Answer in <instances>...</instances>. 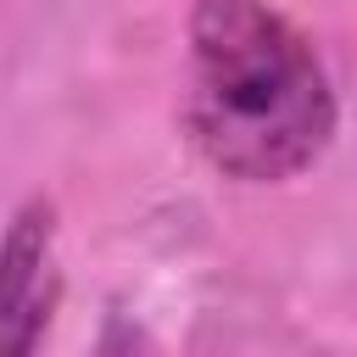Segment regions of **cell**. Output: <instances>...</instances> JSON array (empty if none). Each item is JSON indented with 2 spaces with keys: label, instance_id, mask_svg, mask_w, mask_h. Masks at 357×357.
I'll return each instance as SVG.
<instances>
[{
  "label": "cell",
  "instance_id": "6da1fadb",
  "mask_svg": "<svg viewBox=\"0 0 357 357\" xmlns=\"http://www.w3.org/2000/svg\"><path fill=\"white\" fill-rule=\"evenodd\" d=\"M184 128L234 184H290L324 162L340 100L312 39L268 0H195Z\"/></svg>",
  "mask_w": 357,
  "mask_h": 357
},
{
  "label": "cell",
  "instance_id": "7a4b0ae2",
  "mask_svg": "<svg viewBox=\"0 0 357 357\" xmlns=\"http://www.w3.org/2000/svg\"><path fill=\"white\" fill-rule=\"evenodd\" d=\"M61 301V268H56V206L45 195L22 201L6 223L0 245V351L28 357Z\"/></svg>",
  "mask_w": 357,
  "mask_h": 357
}]
</instances>
